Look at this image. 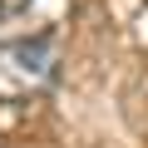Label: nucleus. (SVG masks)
I'll return each instance as SVG.
<instances>
[{"instance_id":"obj_1","label":"nucleus","mask_w":148,"mask_h":148,"mask_svg":"<svg viewBox=\"0 0 148 148\" xmlns=\"http://www.w3.org/2000/svg\"><path fill=\"white\" fill-rule=\"evenodd\" d=\"M59 74V35L40 30V35H0V99L5 104H25L35 94H45Z\"/></svg>"},{"instance_id":"obj_2","label":"nucleus","mask_w":148,"mask_h":148,"mask_svg":"<svg viewBox=\"0 0 148 148\" xmlns=\"http://www.w3.org/2000/svg\"><path fill=\"white\" fill-rule=\"evenodd\" d=\"M25 5H30V0H0V20H10V15H20Z\"/></svg>"}]
</instances>
